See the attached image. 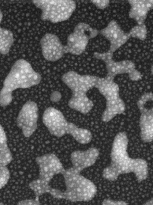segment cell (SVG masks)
Listing matches in <instances>:
<instances>
[{
    "mask_svg": "<svg viewBox=\"0 0 153 205\" xmlns=\"http://www.w3.org/2000/svg\"><path fill=\"white\" fill-rule=\"evenodd\" d=\"M128 142L125 132H120L116 135L110 153V164L103 172V176L106 180L115 181L120 175L131 173L135 174L139 183L147 178L148 167L147 161L129 157L127 151Z\"/></svg>",
    "mask_w": 153,
    "mask_h": 205,
    "instance_id": "obj_1",
    "label": "cell"
},
{
    "mask_svg": "<svg viewBox=\"0 0 153 205\" xmlns=\"http://www.w3.org/2000/svg\"><path fill=\"white\" fill-rule=\"evenodd\" d=\"M42 76L31 64L23 59L17 60L5 79L0 91V106L9 105L12 100V92L19 88L25 89L39 84Z\"/></svg>",
    "mask_w": 153,
    "mask_h": 205,
    "instance_id": "obj_2",
    "label": "cell"
},
{
    "mask_svg": "<svg viewBox=\"0 0 153 205\" xmlns=\"http://www.w3.org/2000/svg\"><path fill=\"white\" fill-rule=\"evenodd\" d=\"M99 78L90 75H80L74 71L63 74L62 80L72 93L68 102V106L83 114L90 112L94 104L87 97V93L89 90L96 88Z\"/></svg>",
    "mask_w": 153,
    "mask_h": 205,
    "instance_id": "obj_3",
    "label": "cell"
},
{
    "mask_svg": "<svg viewBox=\"0 0 153 205\" xmlns=\"http://www.w3.org/2000/svg\"><path fill=\"white\" fill-rule=\"evenodd\" d=\"M62 174L66 190L62 192L51 187L49 193L54 198L72 202H88L95 196L97 192L95 184L73 167L65 169Z\"/></svg>",
    "mask_w": 153,
    "mask_h": 205,
    "instance_id": "obj_4",
    "label": "cell"
},
{
    "mask_svg": "<svg viewBox=\"0 0 153 205\" xmlns=\"http://www.w3.org/2000/svg\"><path fill=\"white\" fill-rule=\"evenodd\" d=\"M43 121L50 133L60 138L68 134L71 135L77 142L82 144L90 142L92 139L91 132L88 130L79 127L66 120L63 113L53 107H48L44 111Z\"/></svg>",
    "mask_w": 153,
    "mask_h": 205,
    "instance_id": "obj_5",
    "label": "cell"
},
{
    "mask_svg": "<svg viewBox=\"0 0 153 205\" xmlns=\"http://www.w3.org/2000/svg\"><path fill=\"white\" fill-rule=\"evenodd\" d=\"M32 2L42 10V20L54 23L68 20L76 7L75 2L72 0H34Z\"/></svg>",
    "mask_w": 153,
    "mask_h": 205,
    "instance_id": "obj_6",
    "label": "cell"
},
{
    "mask_svg": "<svg viewBox=\"0 0 153 205\" xmlns=\"http://www.w3.org/2000/svg\"><path fill=\"white\" fill-rule=\"evenodd\" d=\"M99 31L88 24L80 22L75 27L73 32L68 36L65 45L66 53L80 55L86 50L89 40L95 37Z\"/></svg>",
    "mask_w": 153,
    "mask_h": 205,
    "instance_id": "obj_7",
    "label": "cell"
},
{
    "mask_svg": "<svg viewBox=\"0 0 153 205\" xmlns=\"http://www.w3.org/2000/svg\"><path fill=\"white\" fill-rule=\"evenodd\" d=\"M39 117V109L36 103L29 101L22 106L17 119V124L24 135L31 136L36 131Z\"/></svg>",
    "mask_w": 153,
    "mask_h": 205,
    "instance_id": "obj_8",
    "label": "cell"
},
{
    "mask_svg": "<svg viewBox=\"0 0 153 205\" xmlns=\"http://www.w3.org/2000/svg\"><path fill=\"white\" fill-rule=\"evenodd\" d=\"M35 162L39 167L40 181L49 184L55 175L62 174L65 169L59 159L54 154H47L37 157Z\"/></svg>",
    "mask_w": 153,
    "mask_h": 205,
    "instance_id": "obj_9",
    "label": "cell"
},
{
    "mask_svg": "<svg viewBox=\"0 0 153 205\" xmlns=\"http://www.w3.org/2000/svg\"><path fill=\"white\" fill-rule=\"evenodd\" d=\"M40 44L43 55L47 61H57L66 54L65 45L54 34H45L40 40Z\"/></svg>",
    "mask_w": 153,
    "mask_h": 205,
    "instance_id": "obj_10",
    "label": "cell"
},
{
    "mask_svg": "<svg viewBox=\"0 0 153 205\" xmlns=\"http://www.w3.org/2000/svg\"><path fill=\"white\" fill-rule=\"evenodd\" d=\"M99 33L109 41L110 49L108 51L113 54L130 38L128 33L125 32L114 20L99 31Z\"/></svg>",
    "mask_w": 153,
    "mask_h": 205,
    "instance_id": "obj_11",
    "label": "cell"
},
{
    "mask_svg": "<svg viewBox=\"0 0 153 205\" xmlns=\"http://www.w3.org/2000/svg\"><path fill=\"white\" fill-rule=\"evenodd\" d=\"M99 154V150L95 147H90L84 151H74L70 155L73 167L80 173L84 169L93 165Z\"/></svg>",
    "mask_w": 153,
    "mask_h": 205,
    "instance_id": "obj_12",
    "label": "cell"
},
{
    "mask_svg": "<svg viewBox=\"0 0 153 205\" xmlns=\"http://www.w3.org/2000/svg\"><path fill=\"white\" fill-rule=\"evenodd\" d=\"M149 102L137 106L141 113L139 122L140 137L145 143L151 142L153 139V108L147 107Z\"/></svg>",
    "mask_w": 153,
    "mask_h": 205,
    "instance_id": "obj_13",
    "label": "cell"
},
{
    "mask_svg": "<svg viewBox=\"0 0 153 205\" xmlns=\"http://www.w3.org/2000/svg\"><path fill=\"white\" fill-rule=\"evenodd\" d=\"M131 8L129 12L130 18L139 25L144 24L148 12L153 7V0H130L128 1Z\"/></svg>",
    "mask_w": 153,
    "mask_h": 205,
    "instance_id": "obj_14",
    "label": "cell"
},
{
    "mask_svg": "<svg viewBox=\"0 0 153 205\" xmlns=\"http://www.w3.org/2000/svg\"><path fill=\"white\" fill-rule=\"evenodd\" d=\"M106 64L107 75L114 78L117 75L128 74L129 77L137 70L135 63L129 60L115 61L110 58L104 61Z\"/></svg>",
    "mask_w": 153,
    "mask_h": 205,
    "instance_id": "obj_15",
    "label": "cell"
},
{
    "mask_svg": "<svg viewBox=\"0 0 153 205\" xmlns=\"http://www.w3.org/2000/svg\"><path fill=\"white\" fill-rule=\"evenodd\" d=\"M114 78L107 75L104 78H99L96 88L105 98L119 94V85L114 82Z\"/></svg>",
    "mask_w": 153,
    "mask_h": 205,
    "instance_id": "obj_16",
    "label": "cell"
},
{
    "mask_svg": "<svg viewBox=\"0 0 153 205\" xmlns=\"http://www.w3.org/2000/svg\"><path fill=\"white\" fill-rule=\"evenodd\" d=\"M13 42L12 32L0 27V53L3 55L8 54Z\"/></svg>",
    "mask_w": 153,
    "mask_h": 205,
    "instance_id": "obj_17",
    "label": "cell"
},
{
    "mask_svg": "<svg viewBox=\"0 0 153 205\" xmlns=\"http://www.w3.org/2000/svg\"><path fill=\"white\" fill-rule=\"evenodd\" d=\"M147 28L144 24H138L130 30L128 33L130 37L138 39L144 41L147 37Z\"/></svg>",
    "mask_w": 153,
    "mask_h": 205,
    "instance_id": "obj_18",
    "label": "cell"
},
{
    "mask_svg": "<svg viewBox=\"0 0 153 205\" xmlns=\"http://www.w3.org/2000/svg\"><path fill=\"white\" fill-rule=\"evenodd\" d=\"M9 177L10 172L7 168L0 166V190L7 184Z\"/></svg>",
    "mask_w": 153,
    "mask_h": 205,
    "instance_id": "obj_19",
    "label": "cell"
},
{
    "mask_svg": "<svg viewBox=\"0 0 153 205\" xmlns=\"http://www.w3.org/2000/svg\"><path fill=\"white\" fill-rule=\"evenodd\" d=\"M8 147L7 137L3 127L0 124V150Z\"/></svg>",
    "mask_w": 153,
    "mask_h": 205,
    "instance_id": "obj_20",
    "label": "cell"
},
{
    "mask_svg": "<svg viewBox=\"0 0 153 205\" xmlns=\"http://www.w3.org/2000/svg\"><path fill=\"white\" fill-rule=\"evenodd\" d=\"M91 1L98 9H104L107 7L110 3L109 0H91Z\"/></svg>",
    "mask_w": 153,
    "mask_h": 205,
    "instance_id": "obj_21",
    "label": "cell"
},
{
    "mask_svg": "<svg viewBox=\"0 0 153 205\" xmlns=\"http://www.w3.org/2000/svg\"><path fill=\"white\" fill-rule=\"evenodd\" d=\"M19 205H41L38 197H35V199H27L21 201L18 203Z\"/></svg>",
    "mask_w": 153,
    "mask_h": 205,
    "instance_id": "obj_22",
    "label": "cell"
},
{
    "mask_svg": "<svg viewBox=\"0 0 153 205\" xmlns=\"http://www.w3.org/2000/svg\"><path fill=\"white\" fill-rule=\"evenodd\" d=\"M103 205H127L128 203L122 201H114L105 199L103 202Z\"/></svg>",
    "mask_w": 153,
    "mask_h": 205,
    "instance_id": "obj_23",
    "label": "cell"
},
{
    "mask_svg": "<svg viewBox=\"0 0 153 205\" xmlns=\"http://www.w3.org/2000/svg\"><path fill=\"white\" fill-rule=\"evenodd\" d=\"M61 97V93L58 91H55L51 94L50 99L51 101L53 102H57L60 100Z\"/></svg>",
    "mask_w": 153,
    "mask_h": 205,
    "instance_id": "obj_24",
    "label": "cell"
},
{
    "mask_svg": "<svg viewBox=\"0 0 153 205\" xmlns=\"http://www.w3.org/2000/svg\"><path fill=\"white\" fill-rule=\"evenodd\" d=\"M2 18H3V14L0 8V25L2 20Z\"/></svg>",
    "mask_w": 153,
    "mask_h": 205,
    "instance_id": "obj_25",
    "label": "cell"
}]
</instances>
